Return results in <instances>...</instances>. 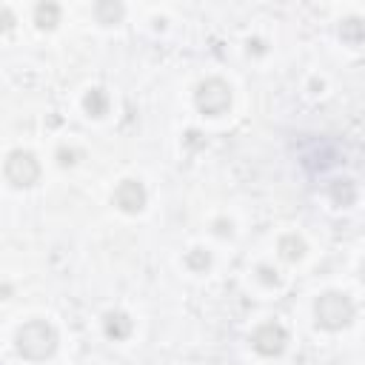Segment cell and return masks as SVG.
I'll return each instance as SVG.
<instances>
[{
    "instance_id": "obj_13",
    "label": "cell",
    "mask_w": 365,
    "mask_h": 365,
    "mask_svg": "<svg viewBox=\"0 0 365 365\" xmlns=\"http://www.w3.org/2000/svg\"><path fill=\"white\" fill-rule=\"evenodd\" d=\"M94 14H97V20L100 23H117L120 17H123V6L120 3H111V0H103V3H97L94 6Z\"/></svg>"
},
{
    "instance_id": "obj_6",
    "label": "cell",
    "mask_w": 365,
    "mask_h": 365,
    "mask_svg": "<svg viewBox=\"0 0 365 365\" xmlns=\"http://www.w3.org/2000/svg\"><path fill=\"white\" fill-rule=\"evenodd\" d=\"M114 202L125 214L143 211V205H145V188H143V182L140 180H123L117 185V191H114Z\"/></svg>"
},
{
    "instance_id": "obj_5",
    "label": "cell",
    "mask_w": 365,
    "mask_h": 365,
    "mask_svg": "<svg viewBox=\"0 0 365 365\" xmlns=\"http://www.w3.org/2000/svg\"><path fill=\"white\" fill-rule=\"evenodd\" d=\"M285 342H288V334L279 322H262L251 334V348L262 356H279L285 351Z\"/></svg>"
},
{
    "instance_id": "obj_16",
    "label": "cell",
    "mask_w": 365,
    "mask_h": 365,
    "mask_svg": "<svg viewBox=\"0 0 365 365\" xmlns=\"http://www.w3.org/2000/svg\"><path fill=\"white\" fill-rule=\"evenodd\" d=\"M57 157H60V165H71V163H74V157H77V151H71V148H60V151H57Z\"/></svg>"
},
{
    "instance_id": "obj_14",
    "label": "cell",
    "mask_w": 365,
    "mask_h": 365,
    "mask_svg": "<svg viewBox=\"0 0 365 365\" xmlns=\"http://www.w3.org/2000/svg\"><path fill=\"white\" fill-rule=\"evenodd\" d=\"M185 265H188L191 271H205V268L211 265V257H208L202 248H191V251L185 254Z\"/></svg>"
},
{
    "instance_id": "obj_3",
    "label": "cell",
    "mask_w": 365,
    "mask_h": 365,
    "mask_svg": "<svg viewBox=\"0 0 365 365\" xmlns=\"http://www.w3.org/2000/svg\"><path fill=\"white\" fill-rule=\"evenodd\" d=\"M194 100H197V108H200L205 117H220V114H225L228 106H231V88H228L225 80L208 77V80H202V83L197 86Z\"/></svg>"
},
{
    "instance_id": "obj_17",
    "label": "cell",
    "mask_w": 365,
    "mask_h": 365,
    "mask_svg": "<svg viewBox=\"0 0 365 365\" xmlns=\"http://www.w3.org/2000/svg\"><path fill=\"white\" fill-rule=\"evenodd\" d=\"M214 231H217L220 237H228V234H231V222H225V220H217V222H214Z\"/></svg>"
},
{
    "instance_id": "obj_18",
    "label": "cell",
    "mask_w": 365,
    "mask_h": 365,
    "mask_svg": "<svg viewBox=\"0 0 365 365\" xmlns=\"http://www.w3.org/2000/svg\"><path fill=\"white\" fill-rule=\"evenodd\" d=\"M362 279H365V262H362Z\"/></svg>"
},
{
    "instance_id": "obj_7",
    "label": "cell",
    "mask_w": 365,
    "mask_h": 365,
    "mask_svg": "<svg viewBox=\"0 0 365 365\" xmlns=\"http://www.w3.org/2000/svg\"><path fill=\"white\" fill-rule=\"evenodd\" d=\"M103 328H106V336L111 339H125L131 334V319L123 314V311H108L106 319H103Z\"/></svg>"
},
{
    "instance_id": "obj_1",
    "label": "cell",
    "mask_w": 365,
    "mask_h": 365,
    "mask_svg": "<svg viewBox=\"0 0 365 365\" xmlns=\"http://www.w3.org/2000/svg\"><path fill=\"white\" fill-rule=\"evenodd\" d=\"M17 351L26 359H48L57 351V331L54 325H48L46 319H29L26 325H20L17 331Z\"/></svg>"
},
{
    "instance_id": "obj_15",
    "label": "cell",
    "mask_w": 365,
    "mask_h": 365,
    "mask_svg": "<svg viewBox=\"0 0 365 365\" xmlns=\"http://www.w3.org/2000/svg\"><path fill=\"white\" fill-rule=\"evenodd\" d=\"M257 274H259V279H262L265 285H279V277H277V271H274V268L259 265V268H257Z\"/></svg>"
},
{
    "instance_id": "obj_10",
    "label": "cell",
    "mask_w": 365,
    "mask_h": 365,
    "mask_svg": "<svg viewBox=\"0 0 365 365\" xmlns=\"http://www.w3.org/2000/svg\"><path fill=\"white\" fill-rule=\"evenodd\" d=\"M331 200H334L336 205H342V208L351 205V202L356 200V185H354L351 180H345V177H342V180H334V182H331Z\"/></svg>"
},
{
    "instance_id": "obj_2",
    "label": "cell",
    "mask_w": 365,
    "mask_h": 365,
    "mask_svg": "<svg viewBox=\"0 0 365 365\" xmlns=\"http://www.w3.org/2000/svg\"><path fill=\"white\" fill-rule=\"evenodd\" d=\"M317 325L325 331H339L354 319V302L342 291H325L314 305Z\"/></svg>"
},
{
    "instance_id": "obj_4",
    "label": "cell",
    "mask_w": 365,
    "mask_h": 365,
    "mask_svg": "<svg viewBox=\"0 0 365 365\" xmlns=\"http://www.w3.org/2000/svg\"><path fill=\"white\" fill-rule=\"evenodd\" d=\"M6 180L14 185V188H29L40 180V163L34 160L31 151H11L9 160H6Z\"/></svg>"
},
{
    "instance_id": "obj_8",
    "label": "cell",
    "mask_w": 365,
    "mask_h": 365,
    "mask_svg": "<svg viewBox=\"0 0 365 365\" xmlns=\"http://www.w3.org/2000/svg\"><path fill=\"white\" fill-rule=\"evenodd\" d=\"M277 251H279V257H282L285 262H297V259H302V254H305V242H302V237H297V234H285V237H279Z\"/></svg>"
},
{
    "instance_id": "obj_9",
    "label": "cell",
    "mask_w": 365,
    "mask_h": 365,
    "mask_svg": "<svg viewBox=\"0 0 365 365\" xmlns=\"http://www.w3.org/2000/svg\"><path fill=\"white\" fill-rule=\"evenodd\" d=\"M339 37H342L348 46L365 43V23H362L359 17H345L342 26H339Z\"/></svg>"
},
{
    "instance_id": "obj_11",
    "label": "cell",
    "mask_w": 365,
    "mask_h": 365,
    "mask_svg": "<svg viewBox=\"0 0 365 365\" xmlns=\"http://www.w3.org/2000/svg\"><path fill=\"white\" fill-rule=\"evenodd\" d=\"M83 108L91 114V117H103L108 111V94L103 88H91L86 97H83Z\"/></svg>"
},
{
    "instance_id": "obj_12",
    "label": "cell",
    "mask_w": 365,
    "mask_h": 365,
    "mask_svg": "<svg viewBox=\"0 0 365 365\" xmlns=\"http://www.w3.org/2000/svg\"><path fill=\"white\" fill-rule=\"evenodd\" d=\"M34 23L40 29H54L60 23V6L57 3H40L34 9Z\"/></svg>"
}]
</instances>
